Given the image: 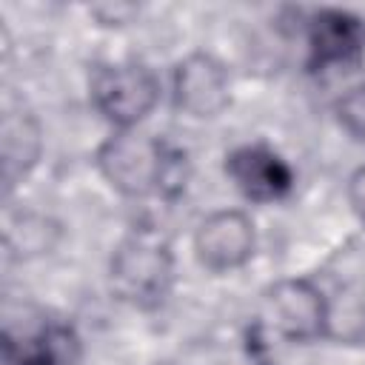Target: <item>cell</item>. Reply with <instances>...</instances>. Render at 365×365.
Returning <instances> with one entry per match:
<instances>
[{
    "label": "cell",
    "instance_id": "13",
    "mask_svg": "<svg viewBox=\"0 0 365 365\" xmlns=\"http://www.w3.org/2000/svg\"><path fill=\"white\" fill-rule=\"evenodd\" d=\"M345 194H348V205H351V211L365 222V165H359V168L348 177V188H345Z\"/></svg>",
    "mask_w": 365,
    "mask_h": 365
},
{
    "label": "cell",
    "instance_id": "5",
    "mask_svg": "<svg viewBox=\"0 0 365 365\" xmlns=\"http://www.w3.org/2000/svg\"><path fill=\"white\" fill-rule=\"evenodd\" d=\"M171 97L177 111L191 120H214L231 103V77L222 60L208 51L185 54L171 74Z\"/></svg>",
    "mask_w": 365,
    "mask_h": 365
},
{
    "label": "cell",
    "instance_id": "14",
    "mask_svg": "<svg viewBox=\"0 0 365 365\" xmlns=\"http://www.w3.org/2000/svg\"><path fill=\"white\" fill-rule=\"evenodd\" d=\"M356 305H359V314H362V322H365V288H362V294L356 297Z\"/></svg>",
    "mask_w": 365,
    "mask_h": 365
},
{
    "label": "cell",
    "instance_id": "7",
    "mask_svg": "<svg viewBox=\"0 0 365 365\" xmlns=\"http://www.w3.org/2000/svg\"><path fill=\"white\" fill-rule=\"evenodd\" d=\"M225 174L251 202H277L294 185L291 165L268 145H240L225 157Z\"/></svg>",
    "mask_w": 365,
    "mask_h": 365
},
{
    "label": "cell",
    "instance_id": "12",
    "mask_svg": "<svg viewBox=\"0 0 365 365\" xmlns=\"http://www.w3.org/2000/svg\"><path fill=\"white\" fill-rule=\"evenodd\" d=\"M336 123L356 140L365 143V83L348 86L334 103Z\"/></svg>",
    "mask_w": 365,
    "mask_h": 365
},
{
    "label": "cell",
    "instance_id": "11",
    "mask_svg": "<svg viewBox=\"0 0 365 365\" xmlns=\"http://www.w3.org/2000/svg\"><path fill=\"white\" fill-rule=\"evenodd\" d=\"M63 240V225L40 211H17L6 222V251L14 259H37L57 248Z\"/></svg>",
    "mask_w": 365,
    "mask_h": 365
},
{
    "label": "cell",
    "instance_id": "10",
    "mask_svg": "<svg viewBox=\"0 0 365 365\" xmlns=\"http://www.w3.org/2000/svg\"><path fill=\"white\" fill-rule=\"evenodd\" d=\"M0 151H3V180L11 188L20 182L43 154V128L31 111H6L0 128Z\"/></svg>",
    "mask_w": 365,
    "mask_h": 365
},
{
    "label": "cell",
    "instance_id": "3",
    "mask_svg": "<svg viewBox=\"0 0 365 365\" xmlns=\"http://www.w3.org/2000/svg\"><path fill=\"white\" fill-rule=\"evenodd\" d=\"M160 80L143 60H120L91 74V103L114 128H140L160 103Z\"/></svg>",
    "mask_w": 365,
    "mask_h": 365
},
{
    "label": "cell",
    "instance_id": "9",
    "mask_svg": "<svg viewBox=\"0 0 365 365\" xmlns=\"http://www.w3.org/2000/svg\"><path fill=\"white\" fill-rule=\"evenodd\" d=\"M6 339V356L11 365H80L83 342L66 322H43L26 331L20 339Z\"/></svg>",
    "mask_w": 365,
    "mask_h": 365
},
{
    "label": "cell",
    "instance_id": "8",
    "mask_svg": "<svg viewBox=\"0 0 365 365\" xmlns=\"http://www.w3.org/2000/svg\"><path fill=\"white\" fill-rule=\"evenodd\" d=\"M365 20L348 9H319L308 20V54L314 68H339L362 57Z\"/></svg>",
    "mask_w": 365,
    "mask_h": 365
},
{
    "label": "cell",
    "instance_id": "4",
    "mask_svg": "<svg viewBox=\"0 0 365 365\" xmlns=\"http://www.w3.org/2000/svg\"><path fill=\"white\" fill-rule=\"evenodd\" d=\"M265 319L288 342H317L331 336V299L305 277L277 279L262 294Z\"/></svg>",
    "mask_w": 365,
    "mask_h": 365
},
{
    "label": "cell",
    "instance_id": "1",
    "mask_svg": "<svg viewBox=\"0 0 365 365\" xmlns=\"http://www.w3.org/2000/svg\"><path fill=\"white\" fill-rule=\"evenodd\" d=\"M180 154L143 128H114L97 148L103 180L123 197H148L171 185Z\"/></svg>",
    "mask_w": 365,
    "mask_h": 365
},
{
    "label": "cell",
    "instance_id": "2",
    "mask_svg": "<svg viewBox=\"0 0 365 365\" xmlns=\"http://www.w3.org/2000/svg\"><path fill=\"white\" fill-rule=\"evenodd\" d=\"M174 251L157 231L140 228L123 237L108 259L111 294L134 308H157L174 288Z\"/></svg>",
    "mask_w": 365,
    "mask_h": 365
},
{
    "label": "cell",
    "instance_id": "6",
    "mask_svg": "<svg viewBox=\"0 0 365 365\" xmlns=\"http://www.w3.org/2000/svg\"><path fill=\"white\" fill-rule=\"evenodd\" d=\"M257 251L254 220L240 208H220L200 220L194 231V254L202 268L214 274L237 271L251 262Z\"/></svg>",
    "mask_w": 365,
    "mask_h": 365
}]
</instances>
